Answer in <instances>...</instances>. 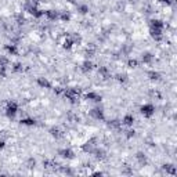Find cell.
<instances>
[{"label":"cell","mask_w":177,"mask_h":177,"mask_svg":"<svg viewBox=\"0 0 177 177\" xmlns=\"http://www.w3.org/2000/svg\"><path fill=\"white\" fill-rule=\"evenodd\" d=\"M76 8H77V13L82 14V15H85V14H87V13H88V6L82 4V3L76 4Z\"/></svg>","instance_id":"obj_28"},{"label":"cell","mask_w":177,"mask_h":177,"mask_svg":"<svg viewBox=\"0 0 177 177\" xmlns=\"http://www.w3.org/2000/svg\"><path fill=\"white\" fill-rule=\"evenodd\" d=\"M36 82H37V85L40 86V87H46V88L51 87V83H50L46 77H37V80H36Z\"/></svg>","instance_id":"obj_22"},{"label":"cell","mask_w":177,"mask_h":177,"mask_svg":"<svg viewBox=\"0 0 177 177\" xmlns=\"http://www.w3.org/2000/svg\"><path fill=\"white\" fill-rule=\"evenodd\" d=\"M98 75H100V76H102L104 79H108V77L111 76L109 69H108L107 66H100V68H98Z\"/></svg>","instance_id":"obj_23"},{"label":"cell","mask_w":177,"mask_h":177,"mask_svg":"<svg viewBox=\"0 0 177 177\" xmlns=\"http://www.w3.org/2000/svg\"><path fill=\"white\" fill-rule=\"evenodd\" d=\"M93 68H94V64L88 60L83 61V62L80 64V71H82L83 73H88L90 71H93Z\"/></svg>","instance_id":"obj_9"},{"label":"cell","mask_w":177,"mask_h":177,"mask_svg":"<svg viewBox=\"0 0 177 177\" xmlns=\"http://www.w3.org/2000/svg\"><path fill=\"white\" fill-rule=\"evenodd\" d=\"M147 75H148L149 80H152V82H158V80H160V73L156 72V71H148Z\"/></svg>","instance_id":"obj_20"},{"label":"cell","mask_w":177,"mask_h":177,"mask_svg":"<svg viewBox=\"0 0 177 177\" xmlns=\"http://www.w3.org/2000/svg\"><path fill=\"white\" fill-rule=\"evenodd\" d=\"M107 124H108V127L112 130H120V127H122V122L118 120V119H112V120H109Z\"/></svg>","instance_id":"obj_18"},{"label":"cell","mask_w":177,"mask_h":177,"mask_svg":"<svg viewBox=\"0 0 177 177\" xmlns=\"http://www.w3.org/2000/svg\"><path fill=\"white\" fill-rule=\"evenodd\" d=\"M152 61H154V54L149 51H145L141 54V62L144 64H151Z\"/></svg>","instance_id":"obj_15"},{"label":"cell","mask_w":177,"mask_h":177,"mask_svg":"<svg viewBox=\"0 0 177 177\" xmlns=\"http://www.w3.org/2000/svg\"><path fill=\"white\" fill-rule=\"evenodd\" d=\"M97 144H98V138L97 137L90 138V140L86 141V143L82 145V151L86 152V154H91V152L94 151V148L97 147Z\"/></svg>","instance_id":"obj_3"},{"label":"cell","mask_w":177,"mask_h":177,"mask_svg":"<svg viewBox=\"0 0 177 177\" xmlns=\"http://www.w3.org/2000/svg\"><path fill=\"white\" fill-rule=\"evenodd\" d=\"M72 46H73V41H72L71 36H68V37H66L65 40H64V49L71 50V49H72Z\"/></svg>","instance_id":"obj_35"},{"label":"cell","mask_w":177,"mask_h":177,"mask_svg":"<svg viewBox=\"0 0 177 177\" xmlns=\"http://www.w3.org/2000/svg\"><path fill=\"white\" fill-rule=\"evenodd\" d=\"M60 171L61 173H64V174H66V176H73L75 174V171L72 170L71 167H69V166H60Z\"/></svg>","instance_id":"obj_29"},{"label":"cell","mask_w":177,"mask_h":177,"mask_svg":"<svg viewBox=\"0 0 177 177\" xmlns=\"http://www.w3.org/2000/svg\"><path fill=\"white\" fill-rule=\"evenodd\" d=\"M69 36H71L73 44H80V43H82V36H80L79 33H72V35H69Z\"/></svg>","instance_id":"obj_34"},{"label":"cell","mask_w":177,"mask_h":177,"mask_svg":"<svg viewBox=\"0 0 177 177\" xmlns=\"http://www.w3.org/2000/svg\"><path fill=\"white\" fill-rule=\"evenodd\" d=\"M149 33L156 41H160L163 37V29H158V28H149Z\"/></svg>","instance_id":"obj_8"},{"label":"cell","mask_w":177,"mask_h":177,"mask_svg":"<svg viewBox=\"0 0 177 177\" xmlns=\"http://www.w3.org/2000/svg\"><path fill=\"white\" fill-rule=\"evenodd\" d=\"M120 122H122V124H123V126L130 127V126H133V123H134V116H133L132 113H127V115L123 116V119H122Z\"/></svg>","instance_id":"obj_13"},{"label":"cell","mask_w":177,"mask_h":177,"mask_svg":"<svg viewBox=\"0 0 177 177\" xmlns=\"http://www.w3.org/2000/svg\"><path fill=\"white\" fill-rule=\"evenodd\" d=\"M134 136H136V132L132 129H127L126 132H124V137L126 138H132V137H134Z\"/></svg>","instance_id":"obj_39"},{"label":"cell","mask_w":177,"mask_h":177,"mask_svg":"<svg viewBox=\"0 0 177 177\" xmlns=\"http://www.w3.org/2000/svg\"><path fill=\"white\" fill-rule=\"evenodd\" d=\"M86 98L90 100V101H96V102L101 101V96H98V94L94 93V91H90V93L86 94Z\"/></svg>","instance_id":"obj_24"},{"label":"cell","mask_w":177,"mask_h":177,"mask_svg":"<svg viewBox=\"0 0 177 177\" xmlns=\"http://www.w3.org/2000/svg\"><path fill=\"white\" fill-rule=\"evenodd\" d=\"M26 166L29 169H35V166H36V160L33 159V158H29V159L26 160Z\"/></svg>","instance_id":"obj_38"},{"label":"cell","mask_w":177,"mask_h":177,"mask_svg":"<svg viewBox=\"0 0 177 177\" xmlns=\"http://www.w3.org/2000/svg\"><path fill=\"white\" fill-rule=\"evenodd\" d=\"M58 155H60L61 158H64V159H73L75 158V154L72 149L69 148H61L58 149Z\"/></svg>","instance_id":"obj_7"},{"label":"cell","mask_w":177,"mask_h":177,"mask_svg":"<svg viewBox=\"0 0 177 177\" xmlns=\"http://www.w3.org/2000/svg\"><path fill=\"white\" fill-rule=\"evenodd\" d=\"M10 65V60L4 55H0V69H7Z\"/></svg>","instance_id":"obj_25"},{"label":"cell","mask_w":177,"mask_h":177,"mask_svg":"<svg viewBox=\"0 0 177 177\" xmlns=\"http://www.w3.org/2000/svg\"><path fill=\"white\" fill-rule=\"evenodd\" d=\"M162 170H163V173L174 176V174H176V166L171 165V163H165V165H162Z\"/></svg>","instance_id":"obj_12"},{"label":"cell","mask_w":177,"mask_h":177,"mask_svg":"<svg viewBox=\"0 0 177 177\" xmlns=\"http://www.w3.org/2000/svg\"><path fill=\"white\" fill-rule=\"evenodd\" d=\"M138 60H136V58H129V60H127V66H129V68H137L138 66Z\"/></svg>","instance_id":"obj_36"},{"label":"cell","mask_w":177,"mask_h":177,"mask_svg":"<svg viewBox=\"0 0 177 177\" xmlns=\"http://www.w3.org/2000/svg\"><path fill=\"white\" fill-rule=\"evenodd\" d=\"M4 49H6V51H7L8 54H11V55H17V54H18V49H17V44H13V43L6 44Z\"/></svg>","instance_id":"obj_19"},{"label":"cell","mask_w":177,"mask_h":177,"mask_svg":"<svg viewBox=\"0 0 177 177\" xmlns=\"http://www.w3.org/2000/svg\"><path fill=\"white\" fill-rule=\"evenodd\" d=\"M14 19H15V24L18 25V26H22V25L26 24V18H25V15L22 13H18L14 15Z\"/></svg>","instance_id":"obj_17"},{"label":"cell","mask_w":177,"mask_h":177,"mask_svg":"<svg viewBox=\"0 0 177 177\" xmlns=\"http://www.w3.org/2000/svg\"><path fill=\"white\" fill-rule=\"evenodd\" d=\"M140 112L144 115V118H151L155 113V107L152 104H144V105H141Z\"/></svg>","instance_id":"obj_4"},{"label":"cell","mask_w":177,"mask_h":177,"mask_svg":"<svg viewBox=\"0 0 177 177\" xmlns=\"http://www.w3.org/2000/svg\"><path fill=\"white\" fill-rule=\"evenodd\" d=\"M96 51H97L96 44H94V43H88L87 47H86V50H85V55H86L87 58H91V57H94Z\"/></svg>","instance_id":"obj_11"},{"label":"cell","mask_w":177,"mask_h":177,"mask_svg":"<svg viewBox=\"0 0 177 177\" xmlns=\"http://www.w3.org/2000/svg\"><path fill=\"white\" fill-rule=\"evenodd\" d=\"M136 160L138 162L140 166H147V163H148V158H147V155L144 154V152H141V151L136 154Z\"/></svg>","instance_id":"obj_10"},{"label":"cell","mask_w":177,"mask_h":177,"mask_svg":"<svg viewBox=\"0 0 177 177\" xmlns=\"http://www.w3.org/2000/svg\"><path fill=\"white\" fill-rule=\"evenodd\" d=\"M11 71L15 72V73H21V72L24 71V65H22V62H14L13 66H11Z\"/></svg>","instance_id":"obj_27"},{"label":"cell","mask_w":177,"mask_h":177,"mask_svg":"<svg viewBox=\"0 0 177 177\" xmlns=\"http://www.w3.org/2000/svg\"><path fill=\"white\" fill-rule=\"evenodd\" d=\"M122 174H126V176H130V174H133V167L130 165H123L120 169Z\"/></svg>","instance_id":"obj_32"},{"label":"cell","mask_w":177,"mask_h":177,"mask_svg":"<svg viewBox=\"0 0 177 177\" xmlns=\"http://www.w3.org/2000/svg\"><path fill=\"white\" fill-rule=\"evenodd\" d=\"M49 132H50V134H51L54 138H61L64 136V132L60 129V127H57V126H53Z\"/></svg>","instance_id":"obj_16"},{"label":"cell","mask_w":177,"mask_h":177,"mask_svg":"<svg viewBox=\"0 0 177 177\" xmlns=\"http://www.w3.org/2000/svg\"><path fill=\"white\" fill-rule=\"evenodd\" d=\"M91 154H94V158H96L97 160H102L107 158V151H105L104 148H101V147H96Z\"/></svg>","instance_id":"obj_6"},{"label":"cell","mask_w":177,"mask_h":177,"mask_svg":"<svg viewBox=\"0 0 177 177\" xmlns=\"http://www.w3.org/2000/svg\"><path fill=\"white\" fill-rule=\"evenodd\" d=\"M19 123L25 124V126H35L36 120H35V119H32V118H24V119H21V120H19Z\"/></svg>","instance_id":"obj_30"},{"label":"cell","mask_w":177,"mask_h":177,"mask_svg":"<svg viewBox=\"0 0 177 177\" xmlns=\"http://www.w3.org/2000/svg\"><path fill=\"white\" fill-rule=\"evenodd\" d=\"M44 15L50 19V21H55V19L60 18V11H55V10H47L44 11Z\"/></svg>","instance_id":"obj_14"},{"label":"cell","mask_w":177,"mask_h":177,"mask_svg":"<svg viewBox=\"0 0 177 177\" xmlns=\"http://www.w3.org/2000/svg\"><path fill=\"white\" fill-rule=\"evenodd\" d=\"M61 21L64 22H68L69 19H71V14H69V11H60V18Z\"/></svg>","instance_id":"obj_33"},{"label":"cell","mask_w":177,"mask_h":177,"mask_svg":"<svg viewBox=\"0 0 177 177\" xmlns=\"http://www.w3.org/2000/svg\"><path fill=\"white\" fill-rule=\"evenodd\" d=\"M165 24L160 19H151L149 21V28H158V29H163Z\"/></svg>","instance_id":"obj_21"},{"label":"cell","mask_w":177,"mask_h":177,"mask_svg":"<svg viewBox=\"0 0 177 177\" xmlns=\"http://www.w3.org/2000/svg\"><path fill=\"white\" fill-rule=\"evenodd\" d=\"M159 2H162V3H166V4H171V3H173L174 0H159Z\"/></svg>","instance_id":"obj_40"},{"label":"cell","mask_w":177,"mask_h":177,"mask_svg":"<svg viewBox=\"0 0 177 177\" xmlns=\"http://www.w3.org/2000/svg\"><path fill=\"white\" fill-rule=\"evenodd\" d=\"M149 96H151L152 98H158V100L162 98V96H160V93L158 90H151L149 91Z\"/></svg>","instance_id":"obj_37"},{"label":"cell","mask_w":177,"mask_h":177,"mask_svg":"<svg viewBox=\"0 0 177 177\" xmlns=\"http://www.w3.org/2000/svg\"><path fill=\"white\" fill-rule=\"evenodd\" d=\"M133 50V46H130V44H123L120 49V54L122 55H129L130 53H132Z\"/></svg>","instance_id":"obj_31"},{"label":"cell","mask_w":177,"mask_h":177,"mask_svg":"<svg viewBox=\"0 0 177 177\" xmlns=\"http://www.w3.org/2000/svg\"><path fill=\"white\" fill-rule=\"evenodd\" d=\"M79 93H80V90H77L76 87H69V88H64V90H62L64 97H65V98L68 100L69 102H72V104L77 102V98H79Z\"/></svg>","instance_id":"obj_1"},{"label":"cell","mask_w":177,"mask_h":177,"mask_svg":"<svg viewBox=\"0 0 177 177\" xmlns=\"http://www.w3.org/2000/svg\"><path fill=\"white\" fill-rule=\"evenodd\" d=\"M18 112V104L15 101H8L7 107H6V115H7L8 119H14Z\"/></svg>","instance_id":"obj_2"},{"label":"cell","mask_w":177,"mask_h":177,"mask_svg":"<svg viewBox=\"0 0 177 177\" xmlns=\"http://www.w3.org/2000/svg\"><path fill=\"white\" fill-rule=\"evenodd\" d=\"M88 113H90V116L93 119H96V120H104V112H102V109L100 107L93 108Z\"/></svg>","instance_id":"obj_5"},{"label":"cell","mask_w":177,"mask_h":177,"mask_svg":"<svg viewBox=\"0 0 177 177\" xmlns=\"http://www.w3.org/2000/svg\"><path fill=\"white\" fill-rule=\"evenodd\" d=\"M115 79L118 80L119 83H122V85H124V83L129 82V76H127V73H118L115 76Z\"/></svg>","instance_id":"obj_26"},{"label":"cell","mask_w":177,"mask_h":177,"mask_svg":"<svg viewBox=\"0 0 177 177\" xmlns=\"http://www.w3.org/2000/svg\"><path fill=\"white\" fill-rule=\"evenodd\" d=\"M4 140H0V149H2V148H4Z\"/></svg>","instance_id":"obj_41"}]
</instances>
